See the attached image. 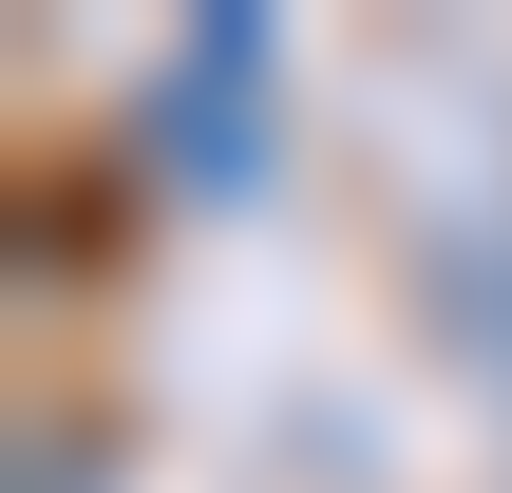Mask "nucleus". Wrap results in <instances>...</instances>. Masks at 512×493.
<instances>
[{
  "label": "nucleus",
  "instance_id": "nucleus-1",
  "mask_svg": "<svg viewBox=\"0 0 512 493\" xmlns=\"http://www.w3.org/2000/svg\"><path fill=\"white\" fill-rule=\"evenodd\" d=\"M266 114H285V19L209 0V19L152 57V95H133V152H152L190 209H247V190H266Z\"/></svg>",
  "mask_w": 512,
  "mask_h": 493
},
{
  "label": "nucleus",
  "instance_id": "nucleus-2",
  "mask_svg": "<svg viewBox=\"0 0 512 493\" xmlns=\"http://www.w3.org/2000/svg\"><path fill=\"white\" fill-rule=\"evenodd\" d=\"M19 493H95V456H76L57 418H38V437H19Z\"/></svg>",
  "mask_w": 512,
  "mask_h": 493
}]
</instances>
